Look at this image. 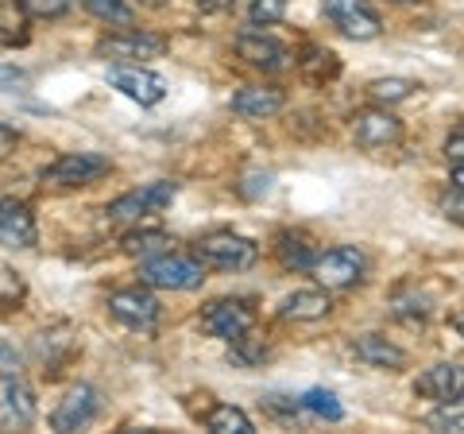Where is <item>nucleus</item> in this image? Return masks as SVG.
Returning a JSON list of instances; mask_svg holds the SVG:
<instances>
[{
	"label": "nucleus",
	"instance_id": "18",
	"mask_svg": "<svg viewBox=\"0 0 464 434\" xmlns=\"http://www.w3.org/2000/svg\"><path fill=\"white\" fill-rule=\"evenodd\" d=\"M275 260L286 268V271H310L314 268V260H317V244L310 233H302V229H283L279 237H275Z\"/></svg>",
	"mask_w": 464,
	"mask_h": 434
},
{
	"label": "nucleus",
	"instance_id": "6",
	"mask_svg": "<svg viewBox=\"0 0 464 434\" xmlns=\"http://www.w3.org/2000/svg\"><path fill=\"white\" fill-rule=\"evenodd\" d=\"M364 268H368L364 252L353 249V244H337V249L317 252L310 276L322 287H329V291H344V287H356L364 280Z\"/></svg>",
	"mask_w": 464,
	"mask_h": 434
},
{
	"label": "nucleus",
	"instance_id": "14",
	"mask_svg": "<svg viewBox=\"0 0 464 434\" xmlns=\"http://www.w3.org/2000/svg\"><path fill=\"white\" fill-rule=\"evenodd\" d=\"M101 408V392L93 384H78V388H70L66 399L58 403V408L51 411V430H82V427H90L93 423V415Z\"/></svg>",
	"mask_w": 464,
	"mask_h": 434
},
{
	"label": "nucleus",
	"instance_id": "12",
	"mask_svg": "<svg viewBox=\"0 0 464 434\" xmlns=\"http://www.w3.org/2000/svg\"><path fill=\"white\" fill-rule=\"evenodd\" d=\"M353 136L364 152H380L391 148V143L402 140V121L391 113L387 105H375V109H356L353 117Z\"/></svg>",
	"mask_w": 464,
	"mask_h": 434
},
{
	"label": "nucleus",
	"instance_id": "10",
	"mask_svg": "<svg viewBox=\"0 0 464 434\" xmlns=\"http://www.w3.org/2000/svg\"><path fill=\"white\" fill-rule=\"evenodd\" d=\"M167 51V39L163 35H151V32H140V27H121L97 43V54L101 59H112V63H132V59H159Z\"/></svg>",
	"mask_w": 464,
	"mask_h": 434
},
{
	"label": "nucleus",
	"instance_id": "2",
	"mask_svg": "<svg viewBox=\"0 0 464 434\" xmlns=\"http://www.w3.org/2000/svg\"><path fill=\"white\" fill-rule=\"evenodd\" d=\"M194 256L206 268H221V271H248L259 260V244L252 237H240L232 229H221V233H209L194 244Z\"/></svg>",
	"mask_w": 464,
	"mask_h": 434
},
{
	"label": "nucleus",
	"instance_id": "9",
	"mask_svg": "<svg viewBox=\"0 0 464 434\" xmlns=\"http://www.w3.org/2000/svg\"><path fill=\"white\" fill-rule=\"evenodd\" d=\"M35 423V392L20 372H0V430H27Z\"/></svg>",
	"mask_w": 464,
	"mask_h": 434
},
{
	"label": "nucleus",
	"instance_id": "11",
	"mask_svg": "<svg viewBox=\"0 0 464 434\" xmlns=\"http://www.w3.org/2000/svg\"><path fill=\"white\" fill-rule=\"evenodd\" d=\"M109 314L128 330H155L159 322V299L151 295L148 283L140 287H124V291L109 295Z\"/></svg>",
	"mask_w": 464,
	"mask_h": 434
},
{
	"label": "nucleus",
	"instance_id": "23",
	"mask_svg": "<svg viewBox=\"0 0 464 434\" xmlns=\"http://www.w3.org/2000/svg\"><path fill=\"white\" fill-rule=\"evenodd\" d=\"M201 423H206L213 434H256L252 419L240 408H232V403H213V408L201 415Z\"/></svg>",
	"mask_w": 464,
	"mask_h": 434
},
{
	"label": "nucleus",
	"instance_id": "5",
	"mask_svg": "<svg viewBox=\"0 0 464 434\" xmlns=\"http://www.w3.org/2000/svg\"><path fill=\"white\" fill-rule=\"evenodd\" d=\"M174 198H179V182L155 179L148 186H140V191H128L121 198H112L105 213L112 217V222H143V217H151V213H163Z\"/></svg>",
	"mask_w": 464,
	"mask_h": 434
},
{
	"label": "nucleus",
	"instance_id": "34",
	"mask_svg": "<svg viewBox=\"0 0 464 434\" xmlns=\"http://www.w3.org/2000/svg\"><path fill=\"white\" fill-rule=\"evenodd\" d=\"M267 191H271V175H267V171H248L244 182H240V194L244 198H259V194H267Z\"/></svg>",
	"mask_w": 464,
	"mask_h": 434
},
{
	"label": "nucleus",
	"instance_id": "1",
	"mask_svg": "<svg viewBox=\"0 0 464 434\" xmlns=\"http://www.w3.org/2000/svg\"><path fill=\"white\" fill-rule=\"evenodd\" d=\"M140 283L155 287V291H198L206 283V264L198 256H182V252H159L140 260Z\"/></svg>",
	"mask_w": 464,
	"mask_h": 434
},
{
	"label": "nucleus",
	"instance_id": "21",
	"mask_svg": "<svg viewBox=\"0 0 464 434\" xmlns=\"http://www.w3.org/2000/svg\"><path fill=\"white\" fill-rule=\"evenodd\" d=\"M353 353L364 360V365H372V369H391V372L406 369V360H411L402 345H395V341L383 338V334H360V338L353 341Z\"/></svg>",
	"mask_w": 464,
	"mask_h": 434
},
{
	"label": "nucleus",
	"instance_id": "25",
	"mask_svg": "<svg viewBox=\"0 0 464 434\" xmlns=\"http://www.w3.org/2000/svg\"><path fill=\"white\" fill-rule=\"evenodd\" d=\"M85 12L90 16H97L101 24H109V27H132L136 24V12L128 0H82Z\"/></svg>",
	"mask_w": 464,
	"mask_h": 434
},
{
	"label": "nucleus",
	"instance_id": "8",
	"mask_svg": "<svg viewBox=\"0 0 464 434\" xmlns=\"http://www.w3.org/2000/svg\"><path fill=\"white\" fill-rule=\"evenodd\" d=\"M109 85L121 90L128 101H136V105H159V101L167 97V78L148 66H132V63H112Z\"/></svg>",
	"mask_w": 464,
	"mask_h": 434
},
{
	"label": "nucleus",
	"instance_id": "17",
	"mask_svg": "<svg viewBox=\"0 0 464 434\" xmlns=\"http://www.w3.org/2000/svg\"><path fill=\"white\" fill-rule=\"evenodd\" d=\"M414 392L426 396V399H460L464 396V365L457 360H441V365L426 369L422 376L414 380Z\"/></svg>",
	"mask_w": 464,
	"mask_h": 434
},
{
	"label": "nucleus",
	"instance_id": "33",
	"mask_svg": "<svg viewBox=\"0 0 464 434\" xmlns=\"http://www.w3.org/2000/svg\"><path fill=\"white\" fill-rule=\"evenodd\" d=\"M24 8L39 20H58L70 8V0H24Z\"/></svg>",
	"mask_w": 464,
	"mask_h": 434
},
{
	"label": "nucleus",
	"instance_id": "29",
	"mask_svg": "<svg viewBox=\"0 0 464 434\" xmlns=\"http://www.w3.org/2000/svg\"><path fill=\"white\" fill-rule=\"evenodd\" d=\"M267 353H271V350H267V341L259 338V334H252V330H248V334H240L237 341H232V360H237V365H244V369L264 365Z\"/></svg>",
	"mask_w": 464,
	"mask_h": 434
},
{
	"label": "nucleus",
	"instance_id": "38",
	"mask_svg": "<svg viewBox=\"0 0 464 434\" xmlns=\"http://www.w3.org/2000/svg\"><path fill=\"white\" fill-rule=\"evenodd\" d=\"M198 8H201V12H209V16H213V12L232 8V0H198Z\"/></svg>",
	"mask_w": 464,
	"mask_h": 434
},
{
	"label": "nucleus",
	"instance_id": "32",
	"mask_svg": "<svg viewBox=\"0 0 464 434\" xmlns=\"http://www.w3.org/2000/svg\"><path fill=\"white\" fill-rule=\"evenodd\" d=\"M286 16V0H252L248 5V20L256 27H271Z\"/></svg>",
	"mask_w": 464,
	"mask_h": 434
},
{
	"label": "nucleus",
	"instance_id": "26",
	"mask_svg": "<svg viewBox=\"0 0 464 434\" xmlns=\"http://www.w3.org/2000/svg\"><path fill=\"white\" fill-rule=\"evenodd\" d=\"M24 299H27V283L24 276L12 264H5L0 260V314H8V311H20L24 307Z\"/></svg>",
	"mask_w": 464,
	"mask_h": 434
},
{
	"label": "nucleus",
	"instance_id": "39",
	"mask_svg": "<svg viewBox=\"0 0 464 434\" xmlns=\"http://www.w3.org/2000/svg\"><path fill=\"white\" fill-rule=\"evenodd\" d=\"M449 182H453V191H460V194H464V163H457V167H453V175H449Z\"/></svg>",
	"mask_w": 464,
	"mask_h": 434
},
{
	"label": "nucleus",
	"instance_id": "24",
	"mask_svg": "<svg viewBox=\"0 0 464 434\" xmlns=\"http://www.w3.org/2000/svg\"><path fill=\"white\" fill-rule=\"evenodd\" d=\"M121 249H124V256L148 260V256L167 252V249H170V237H167V233H159V229H132V233L121 241Z\"/></svg>",
	"mask_w": 464,
	"mask_h": 434
},
{
	"label": "nucleus",
	"instance_id": "31",
	"mask_svg": "<svg viewBox=\"0 0 464 434\" xmlns=\"http://www.w3.org/2000/svg\"><path fill=\"white\" fill-rule=\"evenodd\" d=\"M430 427H441V430H460L464 434V396L460 399H441L438 411L426 415Z\"/></svg>",
	"mask_w": 464,
	"mask_h": 434
},
{
	"label": "nucleus",
	"instance_id": "19",
	"mask_svg": "<svg viewBox=\"0 0 464 434\" xmlns=\"http://www.w3.org/2000/svg\"><path fill=\"white\" fill-rule=\"evenodd\" d=\"M70 353H74V330H70L66 322L43 330V334L35 338V357H39V365H43V372H47V376L63 372Z\"/></svg>",
	"mask_w": 464,
	"mask_h": 434
},
{
	"label": "nucleus",
	"instance_id": "4",
	"mask_svg": "<svg viewBox=\"0 0 464 434\" xmlns=\"http://www.w3.org/2000/svg\"><path fill=\"white\" fill-rule=\"evenodd\" d=\"M201 330H206L209 338L237 341L240 334L256 330V302L244 295L213 299V302H206V311H201Z\"/></svg>",
	"mask_w": 464,
	"mask_h": 434
},
{
	"label": "nucleus",
	"instance_id": "35",
	"mask_svg": "<svg viewBox=\"0 0 464 434\" xmlns=\"http://www.w3.org/2000/svg\"><path fill=\"white\" fill-rule=\"evenodd\" d=\"M20 85H27V70L0 63V90H20Z\"/></svg>",
	"mask_w": 464,
	"mask_h": 434
},
{
	"label": "nucleus",
	"instance_id": "13",
	"mask_svg": "<svg viewBox=\"0 0 464 434\" xmlns=\"http://www.w3.org/2000/svg\"><path fill=\"white\" fill-rule=\"evenodd\" d=\"M39 225L24 198H0V244L8 249H35Z\"/></svg>",
	"mask_w": 464,
	"mask_h": 434
},
{
	"label": "nucleus",
	"instance_id": "30",
	"mask_svg": "<svg viewBox=\"0 0 464 434\" xmlns=\"http://www.w3.org/2000/svg\"><path fill=\"white\" fill-rule=\"evenodd\" d=\"M391 314H395L399 322L422 326V322H426V314H430V307H426V299L418 295V291H399V295H395V307H391Z\"/></svg>",
	"mask_w": 464,
	"mask_h": 434
},
{
	"label": "nucleus",
	"instance_id": "3",
	"mask_svg": "<svg viewBox=\"0 0 464 434\" xmlns=\"http://www.w3.org/2000/svg\"><path fill=\"white\" fill-rule=\"evenodd\" d=\"M112 171V159L109 155H97V152H63L54 163L43 167V182L58 186V191H74V186H90L97 179H105Z\"/></svg>",
	"mask_w": 464,
	"mask_h": 434
},
{
	"label": "nucleus",
	"instance_id": "28",
	"mask_svg": "<svg viewBox=\"0 0 464 434\" xmlns=\"http://www.w3.org/2000/svg\"><path fill=\"white\" fill-rule=\"evenodd\" d=\"M414 90H418V82H411V78H375V82H368V97L380 101V105H399V101H406Z\"/></svg>",
	"mask_w": 464,
	"mask_h": 434
},
{
	"label": "nucleus",
	"instance_id": "37",
	"mask_svg": "<svg viewBox=\"0 0 464 434\" xmlns=\"http://www.w3.org/2000/svg\"><path fill=\"white\" fill-rule=\"evenodd\" d=\"M16 140H20V133H16V128L0 121V159H5V155H8L12 148H16Z\"/></svg>",
	"mask_w": 464,
	"mask_h": 434
},
{
	"label": "nucleus",
	"instance_id": "16",
	"mask_svg": "<svg viewBox=\"0 0 464 434\" xmlns=\"http://www.w3.org/2000/svg\"><path fill=\"white\" fill-rule=\"evenodd\" d=\"M286 109V94L279 85H244V90L232 94V113L244 121H267L279 117Z\"/></svg>",
	"mask_w": 464,
	"mask_h": 434
},
{
	"label": "nucleus",
	"instance_id": "15",
	"mask_svg": "<svg viewBox=\"0 0 464 434\" xmlns=\"http://www.w3.org/2000/svg\"><path fill=\"white\" fill-rule=\"evenodd\" d=\"M237 54L248 66H256V70H264V74H275V70H286L290 66V47L286 43H279V39H271V35H264V32H244L240 39H237Z\"/></svg>",
	"mask_w": 464,
	"mask_h": 434
},
{
	"label": "nucleus",
	"instance_id": "20",
	"mask_svg": "<svg viewBox=\"0 0 464 434\" xmlns=\"http://www.w3.org/2000/svg\"><path fill=\"white\" fill-rule=\"evenodd\" d=\"M333 311L329 287H310V291H295L279 302V318L283 322H322Z\"/></svg>",
	"mask_w": 464,
	"mask_h": 434
},
{
	"label": "nucleus",
	"instance_id": "36",
	"mask_svg": "<svg viewBox=\"0 0 464 434\" xmlns=\"http://www.w3.org/2000/svg\"><path fill=\"white\" fill-rule=\"evenodd\" d=\"M445 155L453 159V163H464V128H460V133H453V136L445 140Z\"/></svg>",
	"mask_w": 464,
	"mask_h": 434
},
{
	"label": "nucleus",
	"instance_id": "40",
	"mask_svg": "<svg viewBox=\"0 0 464 434\" xmlns=\"http://www.w3.org/2000/svg\"><path fill=\"white\" fill-rule=\"evenodd\" d=\"M453 330H457V334H460V338H464V311H460V314H457V318H453Z\"/></svg>",
	"mask_w": 464,
	"mask_h": 434
},
{
	"label": "nucleus",
	"instance_id": "41",
	"mask_svg": "<svg viewBox=\"0 0 464 434\" xmlns=\"http://www.w3.org/2000/svg\"><path fill=\"white\" fill-rule=\"evenodd\" d=\"M140 5H148V8H163L167 0H140Z\"/></svg>",
	"mask_w": 464,
	"mask_h": 434
},
{
	"label": "nucleus",
	"instance_id": "22",
	"mask_svg": "<svg viewBox=\"0 0 464 434\" xmlns=\"http://www.w3.org/2000/svg\"><path fill=\"white\" fill-rule=\"evenodd\" d=\"M32 39V12L24 0H0V51H16Z\"/></svg>",
	"mask_w": 464,
	"mask_h": 434
},
{
	"label": "nucleus",
	"instance_id": "27",
	"mask_svg": "<svg viewBox=\"0 0 464 434\" xmlns=\"http://www.w3.org/2000/svg\"><path fill=\"white\" fill-rule=\"evenodd\" d=\"M298 403H302V411H310L317 419H329V423L344 419L341 399H337V392H329V388H310L306 396H298Z\"/></svg>",
	"mask_w": 464,
	"mask_h": 434
},
{
	"label": "nucleus",
	"instance_id": "7",
	"mask_svg": "<svg viewBox=\"0 0 464 434\" xmlns=\"http://www.w3.org/2000/svg\"><path fill=\"white\" fill-rule=\"evenodd\" d=\"M322 16L348 39H375L383 32V20L368 0H322Z\"/></svg>",
	"mask_w": 464,
	"mask_h": 434
}]
</instances>
